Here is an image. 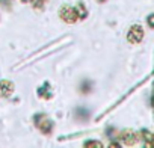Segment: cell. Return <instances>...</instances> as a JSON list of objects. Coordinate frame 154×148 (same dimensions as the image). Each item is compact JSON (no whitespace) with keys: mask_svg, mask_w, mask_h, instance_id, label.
I'll use <instances>...</instances> for the list:
<instances>
[{"mask_svg":"<svg viewBox=\"0 0 154 148\" xmlns=\"http://www.w3.org/2000/svg\"><path fill=\"white\" fill-rule=\"evenodd\" d=\"M127 39H128V42H131V44H139V42L143 39V29H142V26L133 24V26L130 27L128 33H127Z\"/></svg>","mask_w":154,"mask_h":148,"instance_id":"cell-1","label":"cell"},{"mask_svg":"<svg viewBox=\"0 0 154 148\" xmlns=\"http://www.w3.org/2000/svg\"><path fill=\"white\" fill-rule=\"evenodd\" d=\"M59 15H60V18L65 21V23H74L77 18V14H75V9H72V8H69V6H63L62 9H60V12H59Z\"/></svg>","mask_w":154,"mask_h":148,"instance_id":"cell-2","label":"cell"},{"mask_svg":"<svg viewBox=\"0 0 154 148\" xmlns=\"http://www.w3.org/2000/svg\"><path fill=\"white\" fill-rule=\"evenodd\" d=\"M14 92V83L9 80L0 82V97H9Z\"/></svg>","mask_w":154,"mask_h":148,"instance_id":"cell-3","label":"cell"},{"mask_svg":"<svg viewBox=\"0 0 154 148\" xmlns=\"http://www.w3.org/2000/svg\"><path fill=\"white\" fill-rule=\"evenodd\" d=\"M136 134L131 131V130H125V131H122V140H124V143L125 145H134L136 143Z\"/></svg>","mask_w":154,"mask_h":148,"instance_id":"cell-4","label":"cell"},{"mask_svg":"<svg viewBox=\"0 0 154 148\" xmlns=\"http://www.w3.org/2000/svg\"><path fill=\"white\" fill-rule=\"evenodd\" d=\"M74 9H75V14H77V17H79V18H85L86 17V9H85V6L82 3H79Z\"/></svg>","mask_w":154,"mask_h":148,"instance_id":"cell-5","label":"cell"},{"mask_svg":"<svg viewBox=\"0 0 154 148\" xmlns=\"http://www.w3.org/2000/svg\"><path fill=\"white\" fill-rule=\"evenodd\" d=\"M85 146H101V142H97V140H92V142H86Z\"/></svg>","mask_w":154,"mask_h":148,"instance_id":"cell-6","label":"cell"},{"mask_svg":"<svg viewBox=\"0 0 154 148\" xmlns=\"http://www.w3.org/2000/svg\"><path fill=\"white\" fill-rule=\"evenodd\" d=\"M148 26L154 29V14H151V15H148Z\"/></svg>","mask_w":154,"mask_h":148,"instance_id":"cell-7","label":"cell"},{"mask_svg":"<svg viewBox=\"0 0 154 148\" xmlns=\"http://www.w3.org/2000/svg\"><path fill=\"white\" fill-rule=\"evenodd\" d=\"M21 2H23V3H32L33 0H21Z\"/></svg>","mask_w":154,"mask_h":148,"instance_id":"cell-8","label":"cell"},{"mask_svg":"<svg viewBox=\"0 0 154 148\" xmlns=\"http://www.w3.org/2000/svg\"><path fill=\"white\" fill-rule=\"evenodd\" d=\"M98 2H106V0H98Z\"/></svg>","mask_w":154,"mask_h":148,"instance_id":"cell-9","label":"cell"}]
</instances>
